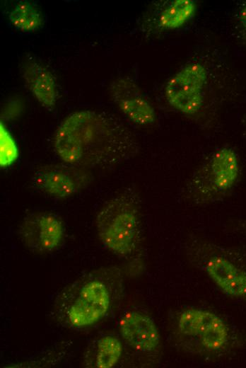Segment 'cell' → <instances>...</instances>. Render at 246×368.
I'll return each mask as SVG.
<instances>
[{"instance_id": "obj_1", "label": "cell", "mask_w": 246, "mask_h": 368, "mask_svg": "<svg viewBox=\"0 0 246 368\" xmlns=\"http://www.w3.org/2000/svg\"><path fill=\"white\" fill-rule=\"evenodd\" d=\"M58 156L81 167L111 168L139 152V142L129 127L113 115L93 110L72 113L54 137Z\"/></svg>"}, {"instance_id": "obj_2", "label": "cell", "mask_w": 246, "mask_h": 368, "mask_svg": "<svg viewBox=\"0 0 246 368\" xmlns=\"http://www.w3.org/2000/svg\"><path fill=\"white\" fill-rule=\"evenodd\" d=\"M115 269L92 270L65 287L57 297L53 315L62 326L83 329L97 324L110 311L118 288Z\"/></svg>"}, {"instance_id": "obj_3", "label": "cell", "mask_w": 246, "mask_h": 368, "mask_svg": "<svg viewBox=\"0 0 246 368\" xmlns=\"http://www.w3.org/2000/svg\"><path fill=\"white\" fill-rule=\"evenodd\" d=\"M96 228L110 251L119 256L132 254L141 236L138 194L128 189L105 203L97 215Z\"/></svg>"}, {"instance_id": "obj_4", "label": "cell", "mask_w": 246, "mask_h": 368, "mask_svg": "<svg viewBox=\"0 0 246 368\" xmlns=\"http://www.w3.org/2000/svg\"><path fill=\"white\" fill-rule=\"evenodd\" d=\"M239 159L230 147L220 148L204 161L187 180L182 189L184 200L205 205L225 197L238 183Z\"/></svg>"}, {"instance_id": "obj_5", "label": "cell", "mask_w": 246, "mask_h": 368, "mask_svg": "<svg viewBox=\"0 0 246 368\" xmlns=\"http://www.w3.org/2000/svg\"><path fill=\"white\" fill-rule=\"evenodd\" d=\"M207 78V69L201 63L187 64L168 81L165 87L168 103L184 115H196L204 104Z\"/></svg>"}, {"instance_id": "obj_6", "label": "cell", "mask_w": 246, "mask_h": 368, "mask_svg": "<svg viewBox=\"0 0 246 368\" xmlns=\"http://www.w3.org/2000/svg\"><path fill=\"white\" fill-rule=\"evenodd\" d=\"M90 179V174L86 168L66 163L41 166L31 177L37 190L57 198L74 195L83 189Z\"/></svg>"}, {"instance_id": "obj_7", "label": "cell", "mask_w": 246, "mask_h": 368, "mask_svg": "<svg viewBox=\"0 0 246 368\" xmlns=\"http://www.w3.org/2000/svg\"><path fill=\"white\" fill-rule=\"evenodd\" d=\"M177 327L182 335L197 339L208 350L223 347L229 338L228 328L222 318L205 310L183 311L179 316Z\"/></svg>"}, {"instance_id": "obj_8", "label": "cell", "mask_w": 246, "mask_h": 368, "mask_svg": "<svg viewBox=\"0 0 246 368\" xmlns=\"http://www.w3.org/2000/svg\"><path fill=\"white\" fill-rule=\"evenodd\" d=\"M19 233L23 242L29 249L39 253H47L60 246L64 235V227L56 215L37 212L27 216L23 220Z\"/></svg>"}, {"instance_id": "obj_9", "label": "cell", "mask_w": 246, "mask_h": 368, "mask_svg": "<svg viewBox=\"0 0 246 368\" xmlns=\"http://www.w3.org/2000/svg\"><path fill=\"white\" fill-rule=\"evenodd\" d=\"M197 251L204 258V270L223 292L246 299V272L243 269L212 247L204 245Z\"/></svg>"}, {"instance_id": "obj_10", "label": "cell", "mask_w": 246, "mask_h": 368, "mask_svg": "<svg viewBox=\"0 0 246 368\" xmlns=\"http://www.w3.org/2000/svg\"><path fill=\"white\" fill-rule=\"evenodd\" d=\"M110 91L115 103L131 121L141 125L155 122L156 114L153 105L132 79H116L111 83Z\"/></svg>"}, {"instance_id": "obj_11", "label": "cell", "mask_w": 246, "mask_h": 368, "mask_svg": "<svg viewBox=\"0 0 246 368\" xmlns=\"http://www.w3.org/2000/svg\"><path fill=\"white\" fill-rule=\"evenodd\" d=\"M119 328L124 340L137 351H153L160 343V333L155 322L144 313H126L119 321Z\"/></svg>"}, {"instance_id": "obj_12", "label": "cell", "mask_w": 246, "mask_h": 368, "mask_svg": "<svg viewBox=\"0 0 246 368\" xmlns=\"http://www.w3.org/2000/svg\"><path fill=\"white\" fill-rule=\"evenodd\" d=\"M21 74L37 101L46 109L52 110L57 100V90L50 71L38 62L31 59L22 65Z\"/></svg>"}, {"instance_id": "obj_13", "label": "cell", "mask_w": 246, "mask_h": 368, "mask_svg": "<svg viewBox=\"0 0 246 368\" xmlns=\"http://www.w3.org/2000/svg\"><path fill=\"white\" fill-rule=\"evenodd\" d=\"M193 0H172L157 4L150 12L151 25L159 30H172L184 25L194 15Z\"/></svg>"}, {"instance_id": "obj_14", "label": "cell", "mask_w": 246, "mask_h": 368, "mask_svg": "<svg viewBox=\"0 0 246 368\" xmlns=\"http://www.w3.org/2000/svg\"><path fill=\"white\" fill-rule=\"evenodd\" d=\"M122 345L119 338L107 335L93 342L86 353V365L88 367L110 368L119 361Z\"/></svg>"}, {"instance_id": "obj_15", "label": "cell", "mask_w": 246, "mask_h": 368, "mask_svg": "<svg viewBox=\"0 0 246 368\" xmlns=\"http://www.w3.org/2000/svg\"><path fill=\"white\" fill-rule=\"evenodd\" d=\"M11 23L22 31H33L43 24V16L37 7L28 1H19L9 13Z\"/></svg>"}, {"instance_id": "obj_16", "label": "cell", "mask_w": 246, "mask_h": 368, "mask_svg": "<svg viewBox=\"0 0 246 368\" xmlns=\"http://www.w3.org/2000/svg\"><path fill=\"white\" fill-rule=\"evenodd\" d=\"M0 136V163L2 167H6L11 165L18 158V149L13 137L2 123H1Z\"/></svg>"}, {"instance_id": "obj_17", "label": "cell", "mask_w": 246, "mask_h": 368, "mask_svg": "<svg viewBox=\"0 0 246 368\" xmlns=\"http://www.w3.org/2000/svg\"><path fill=\"white\" fill-rule=\"evenodd\" d=\"M237 25L246 45V1L240 3L235 13Z\"/></svg>"}]
</instances>
